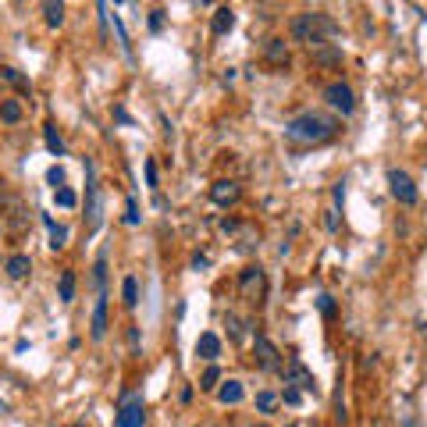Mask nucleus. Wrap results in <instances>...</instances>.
<instances>
[{
  "label": "nucleus",
  "instance_id": "1",
  "mask_svg": "<svg viewBox=\"0 0 427 427\" xmlns=\"http://www.w3.org/2000/svg\"><path fill=\"white\" fill-rule=\"evenodd\" d=\"M335 136H339V121L321 111H307L285 125V139L292 146H321V143H331Z\"/></svg>",
  "mask_w": 427,
  "mask_h": 427
},
{
  "label": "nucleus",
  "instance_id": "2",
  "mask_svg": "<svg viewBox=\"0 0 427 427\" xmlns=\"http://www.w3.org/2000/svg\"><path fill=\"white\" fill-rule=\"evenodd\" d=\"M331 36H339V25H335V18L324 15V11H307V15H299L292 22V40L296 43L310 47V43H324Z\"/></svg>",
  "mask_w": 427,
  "mask_h": 427
},
{
  "label": "nucleus",
  "instance_id": "3",
  "mask_svg": "<svg viewBox=\"0 0 427 427\" xmlns=\"http://www.w3.org/2000/svg\"><path fill=\"white\" fill-rule=\"evenodd\" d=\"M239 296L250 303V307H260L267 296V274L260 267H246L239 274Z\"/></svg>",
  "mask_w": 427,
  "mask_h": 427
},
{
  "label": "nucleus",
  "instance_id": "4",
  "mask_svg": "<svg viewBox=\"0 0 427 427\" xmlns=\"http://www.w3.org/2000/svg\"><path fill=\"white\" fill-rule=\"evenodd\" d=\"M100 186H97V175H93V164H86V232L93 235L100 228Z\"/></svg>",
  "mask_w": 427,
  "mask_h": 427
},
{
  "label": "nucleus",
  "instance_id": "5",
  "mask_svg": "<svg viewBox=\"0 0 427 427\" xmlns=\"http://www.w3.org/2000/svg\"><path fill=\"white\" fill-rule=\"evenodd\" d=\"M114 427H146V406H143V395H129L125 403H121L118 417H114Z\"/></svg>",
  "mask_w": 427,
  "mask_h": 427
},
{
  "label": "nucleus",
  "instance_id": "6",
  "mask_svg": "<svg viewBox=\"0 0 427 427\" xmlns=\"http://www.w3.org/2000/svg\"><path fill=\"white\" fill-rule=\"evenodd\" d=\"M253 360H257L260 371H282V353H278V346H274L267 335H257V339H253Z\"/></svg>",
  "mask_w": 427,
  "mask_h": 427
},
{
  "label": "nucleus",
  "instance_id": "7",
  "mask_svg": "<svg viewBox=\"0 0 427 427\" xmlns=\"http://www.w3.org/2000/svg\"><path fill=\"white\" fill-rule=\"evenodd\" d=\"M324 100H328L331 111H339V114H353L356 111V97H353V89L346 82H331L324 89Z\"/></svg>",
  "mask_w": 427,
  "mask_h": 427
},
{
  "label": "nucleus",
  "instance_id": "8",
  "mask_svg": "<svg viewBox=\"0 0 427 427\" xmlns=\"http://www.w3.org/2000/svg\"><path fill=\"white\" fill-rule=\"evenodd\" d=\"M22 221H25V207L18 196H8L0 203V228L11 232V235H22Z\"/></svg>",
  "mask_w": 427,
  "mask_h": 427
},
{
  "label": "nucleus",
  "instance_id": "9",
  "mask_svg": "<svg viewBox=\"0 0 427 427\" xmlns=\"http://www.w3.org/2000/svg\"><path fill=\"white\" fill-rule=\"evenodd\" d=\"M282 378H285V385H292V388H299V392H317V381H314V374L303 367L299 360H289V363H282Z\"/></svg>",
  "mask_w": 427,
  "mask_h": 427
},
{
  "label": "nucleus",
  "instance_id": "10",
  "mask_svg": "<svg viewBox=\"0 0 427 427\" xmlns=\"http://www.w3.org/2000/svg\"><path fill=\"white\" fill-rule=\"evenodd\" d=\"M388 186H392V196L399 200L403 207L417 203V186H413V178L406 171H388Z\"/></svg>",
  "mask_w": 427,
  "mask_h": 427
},
{
  "label": "nucleus",
  "instance_id": "11",
  "mask_svg": "<svg viewBox=\"0 0 427 427\" xmlns=\"http://www.w3.org/2000/svg\"><path fill=\"white\" fill-rule=\"evenodd\" d=\"M307 54H310L314 65H321V68H339L342 65V50L335 47V43H328V40L324 43H310Z\"/></svg>",
  "mask_w": 427,
  "mask_h": 427
},
{
  "label": "nucleus",
  "instance_id": "12",
  "mask_svg": "<svg viewBox=\"0 0 427 427\" xmlns=\"http://www.w3.org/2000/svg\"><path fill=\"white\" fill-rule=\"evenodd\" d=\"M239 196L242 193H239V186L232 178H221V182H214V186H210V200L218 207H232V203H239Z\"/></svg>",
  "mask_w": 427,
  "mask_h": 427
},
{
  "label": "nucleus",
  "instance_id": "13",
  "mask_svg": "<svg viewBox=\"0 0 427 427\" xmlns=\"http://www.w3.org/2000/svg\"><path fill=\"white\" fill-rule=\"evenodd\" d=\"M289 43L285 40H267V47H264V61H267V65L271 68H285L289 65Z\"/></svg>",
  "mask_w": 427,
  "mask_h": 427
},
{
  "label": "nucleus",
  "instance_id": "14",
  "mask_svg": "<svg viewBox=\"0 0 427 427\" xmlns=\"http://www.w3.org/2000/svg\"><path fill=\"white\" fill-rule=\"evenodd\" d=\"M196 356L200 360H218L221 356V339H218V335H214V331H203L200 335V339H196Z\"/></svg>",
  "mask_w": 427,
  "mask_h": 427
},
{
  "label": "nucleus",
  "instance_id": "15",
  "mask_svg": "<svg viewBox=\"0 0 427 427\" xmlns=\"http://www.w3.org/2000/svg\"><path fill=\"white\" fill-rule=\"evenodd\" d=\"M214 392H218V403L221 406H239L242 395H246V392H242V381H225L221 388H214Z\"/></svg>",
  "mask_w": 427,
  "mask_h": 427
},
{
  "label": "nucleus",
  "instance_id": "16",
  "mask_svg": "<svg viewBox=\"0 0 427 427\" xmlns=\"http://www.w3.org/2000/svg\"><path fill=\"white\" fill-rule=\"evenodd\" d=\"M29 271H33V260H29L25 253H15V257L8 260V278H15V282L29 278Z\"/></svg>",
  "mask_w": 427,
  "mask_h": 427
},
{
  "label": "nucleus",
  "instance_id": "17",
  "mask_svg": "<svg viewBox=\"0 0 427 427\" xmlns=\"http://www.w3.org/2000/svg\"><path fill=\"white\" fill-rule=\"evenodd\" d=\"M232 25H235V11H232V8H218V11H214V22H210L214 36H225Z\"/></svg>",
  "mask_w": 427,
  "mask_h": 427
},
{
  "label": "nucleus",
  "instance_id": "18",
  "mask_svg": "<svg viewBox=\"0 0 427 427\" xmlns=\"http://www.w3.org/2000/svg\"><path fill=\"white\" fill-rule=\"evenodd\" d=\"M104 335H107V296L100 292L97 310H93V339H104Z\"/></svg>",
  "mask_w": 427,
  "mask_h": 427
},
{
  "label": "nucleus",
  "instance_id": "19",
  "mask_svg": "<svg viewBox=\"0 0 427 427\" xmlns=\"http://www.w3.org/2000/svg\"><path fill=\"white\" fill-rule=\"evenodd\" d=\"M43 225L50 228V250H65V246H68V232L61 228V225H54L50 214H43Z\"/></svg>",
  "mask_w": 427,
  "mask_h": 427
},
{
  "label": "nucleus",
  "instance_id": "20",
  "mask_svg": "<svg viewBox=\"0 0 427 427\" xmlns=\"http://www.w3.org/2000/svg\"><path fill=\"white\" fill-rule=\"evenodd\" d=\"M43 11H47V25L50 29L65 25V4H61V0H43Z\"/></svg>",
  "mask_w": 427,
  "mask_h": 427
},
{
  "label": "nucleus",
  "instance_id": "21",
  "mask_svg": "<svg viewBox=\"0 0 427 427\" xmlns=\"http://www.w3.org/2000/svg\"><path fill=\"white\" fill-rule=\"evenodd\" d=\"M0 121L18 125V121H22V104L18 100H0Z\"/></svg>",
  "mask_w": 427,
  "mask_h": 427
},
{
  "label": "nucleus",
  "instance_id": "22",
  "mask_svg": "<svg viewBox=\"0 0 427 427\" xmlns=\"http://www.w3.org/2000/svg\"><path fill=\"white\" fill-rule=\"evenodd\" d=\"M57 292H61V303H72V299H75V274H72V271H61Z\"/></svg>",
  "mask_w": 427,
  "mask_h": 427
},
{
  "label": "nucleus",
  "instance_id": "23",
  "mask_svg": "<svg viewBox=\"0 0 427 427\" xmlns=\"http://www.w3.org/2000/svg\"><path fill=\"white\" fill-rule=\"evenodd\" d=\"M43 136H47V150H50V154H54V157H65V139L57 136V125H47Z\"/></svg>",
  "mask_w": 427,
  "mask_h": 427
},
{
  "label": "nucleus",
  "instance_id": "24",
  "mask_svg": "<svg viewBox=\"0 0 427 427\" xmlns=\"http://www.w3.org/2000/svg\"><path fill=\"white\" fill-rule=\"evenodd\" d=\"M282 403V395H274V392H257V410L260 413H274Z\"/></svg>",
  "mask_w": 427,
  "mask_h": 427
},
{
  "label": "nucleus",
  "instance_id": "25",
  "mask_svg": "<svg viewBox=\"0 0 427 427\" xmlns=\"http://www.w3.org/2000/svg\"><path fill=\"white\" fill-rule=\"evenodd\" d=\"M0 79H4V82H11V86H18L22 93H33V86H29V79H25V75H18L15 68H4V72H0Z\"/></svg>",
  "mask_w": 427,
  "mask_h": 427
},
{
  "label": "nucleus",
  "instance_id": "26",
  "mask_svg": "<svg viewBox=\"0 0 427 427\" xmlns=\"http://www.w3.org/2000/svg\"><path fill=\"white\" fill-rule=\"evenodd\" d=\"M121 296H125V307H136V303H139V282H136V278H125V285H121Z\"/></svg>",
  "mask_w": 427,
  "mask_h": 427
},
{
  "label": "nucleus",
  "instance_id": "27",
  "mask_svg": "<svg viewBox=\"0 0 427 427\" xmlns=\"http://www.w3.org/2000/svg\"><path fill=\"white\" fill-rule=\"evenodd\" d=\"M218 385H221V371H218V367H207V374L200 378V388H203V392H214Z\"/></svg>",
  "mask_w": 427,
  "mask_h": 427
},
{
  "label": "nucleus",
  "instance_id": "28",
  "mask_svg": "<svg viewBox=\"0 0 427 427\" xmlns=\"http://www.w3.org/2000/svg\"><path fill=\"white\" fill-rule=\"evenodd\" d=\"M93 278H97V289L104 292V289H107V257H100V260H97V267H93Z\"/></svg>",
  "mask_w": 427,
  "mask_h": 427
},
{
  "label": "nucleus",
  "instance_id": "29",
  "mask_svg": "<svg viewBox=\"0 0 427 427\" xmlns=\"http://www.w3.org/2000/svg\"><path fill=\"white\" fill-rule=\"evenodd\" d=\"M225 328H228V335H232V342H242V321H239L235 314L225 317Z\"/></svg>",
  "mask_w": 427,
  "mask_h": 427
},
{
  "label": "nucleus",
  "instance_id": "30",
  "mask_svg": "<svg viewBox=\"0 0 427 427\" xmlns=\"http://www.w3.org/2000/svg\"><path fill=\"white\" fill-rule=\"evenodd\" d=\"M54 200H57V207H75V203H79V200H75V193H72V189H65V186L54 189Z\"/></svg>",
  "mask_w": 427,
  "mask_h": 427
},
{
  "label": "nucleus",
  "instance_id": "31",
  "mask_svg": "<svg viewBox=\"0 0 427 427\" xmlns=\"http://www.w3.org/2000/svg\"><path fill=\"white\" fill-rule=\"evenodd\" d=\"M282 403H285V406H299V403H303V392H299V388H292V385H285Z\"/></svg>",
  "mask_w": 427,
  "mask_h": 427
},
{
  "label": "nucleus",
  "instance_id": "32",
  "mask_svg": "<svg viewBox=\"0 0 427 427\" xmlns=\"http://www.w3.org/2000/svg\"><path fill=\"white\" fill-rule=\"evenodd\" d=\"M47 182H50L54 189H61V186H65V168H57V164H54V168L47 171Z\"/></svg>",
  "mask_w": 427,
  "mask_h": 427
},
{
  "label": "nucleus",
  "instance_id": "33",
  "mask_svg": "<svg viewBox=\"0 0 427 427\" xmlns=\"http://www.w3.org/2000/svg\"><path fill=\"white\" fill-rule=\"evenodd\" d=\"M317 310H321L324 317H335V299H331V296H317Z\"/></svg>",
  "mask_w": 427,
  "mask_h": 427
},
{
  "label": "nucleus",
  "instance_id": "34",
  "mask_svg": "<svg viewBox=\"0 0 427 427\" xmlns=\"http://www.w3.org/2000/svg\"><path fill=\"white\" fill-rule=\"evenodd\" d=\"M146 186L157 189V164H154V161H146Z\"/></svg>",
  "mask_w": 427,
  "mask_h": 427
},
{
  "label": "nucleus",
  "instance_id": "35",
  "mask_svg": "<svg viewBox=\"0 0 427 427\" xmlns=\"http://www.w3.org/2000/svg\"><path fill=\"white\" fill-rule=\"evenodd\" d=\"M125 221H129V225H139V207H136V200H129V207H125Z\"/></svg>",
  "mask_w": 427,
  "mask_h": 427
},
{
  "label": "nucleus",
  "instance_id": "36",
  "mask_svg": "<svg viewBox=\"0 0 427 427\" xmlns=\"http://www.w3.org/2000/svg\"><path fill=\"white\" fill-rule=\"evenodd\" d=\"M161 15H164V11H154V15H150V29H154V33H161V25H164Z\"/></svg>",
  "mask_w": 427,
  "mask_h": 427
},
{
  "label": "nucleus",
  "instance_id": "37",
  "mask_svg": "<svg viewBox=\"0 0 427 427\" xmlns=\"http://www.w3.org/2000/svg\"><path fill=\"white\" fill-rule=\"evenodd\" d=\"M207 264H210V260H207L203 253H196V257H193V267H207Z\"/></svg>",
  "mask_w": 427,
  "mask_h": 427
},
{
  "label": "nucleus",
  "instance_id": "38",
  "mask_svg": "<svg viewBox=\"0 0 427 427\" xmlns=\"http://www.w3.org/2000/svg\"><path fill=\"white\" fill-rule=\"evenodd\" d=\"M250 427H267V424H250Z\"/></svg>",
  "mask_w": 427,
  "mask_h": 427
},
{
  "label": "nucleus",
  "instance_id": "39",
  "mask_svg": "<svg viewBox=\"0 0 427 427\" xmlns=\"http://www.w3.org/2000/svg\"><path fill=\"white\" fill-rule=\"evenodd\" d=\"M285 427H299V424H285Z\"/></svg>",
  "mask_w": 427,
  "mask_h": 427
}]
</instances>
